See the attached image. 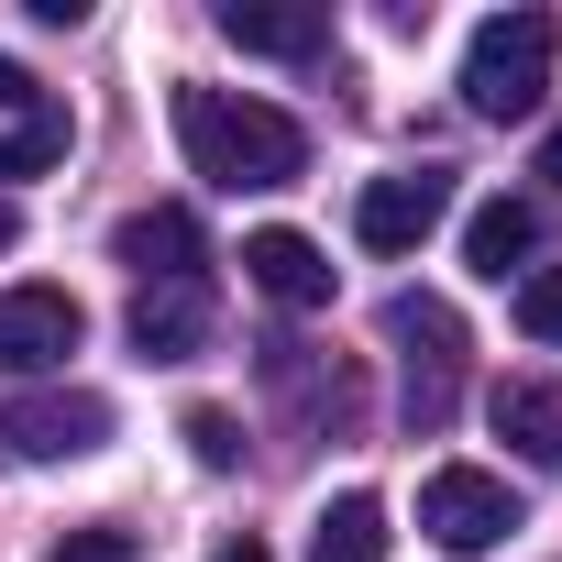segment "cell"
<instances>
[{"mask_svg":"<svg viewBox=\"0 0 562 562\" xmlns=\"http://www.w3.org/2000/svg\"><path fill=\"white\" fill-rule=\"evenodd\" d=\"M177 144L210 188H288L310 166V133L276 111V100H243V89H177Z\"/></svg>","mask_w":562,"mask_h":562,"instance_id":"6da1fadb","label":"cell"},{"mask_svg":"<svg viewBox=\"0 0 562 562\" xmlns=\"http://www.w3.org/2000/svg\"><path fill=\"white\" fill-rule=\"evenodd\" d=\"M551 12H496V23H474V45H463V111L474 122H529L540 111V89H551Z\"/></svg>","mask_w":562,"mask_h":562,"instance_id":"7a4b0ae2","label":"cell"},{"mask_svg":"<svg viewBox=\"0 0 562 562\" xmlns=\"http://www.w3.org/2000/svg\"><path fill=\"white\" fill-rule=\"evenodd\" d=\"M507 529H529L507 474H485V463H430L419 474V540L430 551H496Z\"/></svg>","mask_w":562,"mask_h":562,"instance_id":"3957f363","label":"cell"},{"mask_svg":"<svg viewBox=\"0 0 562 562\" xmlns=\"http://www.w3.org/2000/svg\"><path fill=\"white\" fill-rule=\"evenodd\" d=\"M441 221H452V177L441 166H397V177H375L353 199V243L364 254H419Z\"/></svg>","mask_w":562,"mask_h":562,"instance_id":"277c9868","label":"cell"},{"mask_svg":"<svg viewBox=\"0 0 562 562\" xmlns=\"http://www.w3.org/2000/svg\"><path fill=\"white\" fill-rule=\"evenodd\" d=\"M386 342H408V419L441 430L452 419V364H463V321L441 299H386Z\"/></svg>","mask_w":562,"mask_h":562,"instance_id":"5b68a950","label":"cell"},{"mask_svg":"<svg viewBox=\"0 0 562 562\" xmlns=\"http://www.w3.org/2000/svg\"><path fill=\"white\" fill-rule=\"evenodd\" d=\"M78 342H89V321L67 288H0V364L12 375H56Z\"/></svg>","mask_w":562,"mask_h":562,"instance_id":"8992f818","label":"cell"},{"mask_svg":"<svg viewBox=\"0 0 562 562\" xmlns=\"http://www.w3.org/2000/svg\"><path fill=\"white\" fill-rule=\"evenodd\" d=\"M0 441H12L23 463H78V452H100V441H111V397H89V386L23 397L12 419H0Z\"/></svg>","mask_w":562,"mask_h":562,"instance_id":"52a82bcc","label":"cell"},{"mask_svg":"<svg viewBox=\"0 0 562 562\" xmlns=\"http://www.w3.org/2000/svg\"><path fill=\"white\" fill-rule=\"evenodd\" d=\"M243 276H254L276 310H331V254H321L310 232H288V221L243 232Z\"/></svg>","mask_w":562,"mask_h":562,"instance_id":"ba28073f","label":"cell"},{"mask_svg":"<svg viewBox=\"0 0 562 562\" xmlns=\"http://www.w3.org/2000/svg\"><path fill=\"white\" fill-rule=\"evenodd\" d=\"M111 254L144 276V288H199V221L166 199V210H133L122 232H111Z\"/></svg>","mask_w":562,"mask_h":562,"instance_id":"9c48e42d","label":"cell"},{"mask_svg":"<svg viewBox=\"0 0 562 562\" xmlns=\"http://www.w3.org/2000/svg\"><path fill=\"white\" fill-rule=\"evenodd\" d=\"M529 254H540V210H529V199H474V210H463V265L485 276V288L529 276Z\"/></svg>","mask_w":562,"mask_h":562,"instance_id":"30bf717a","label":"cell"},{"mask_svg":"<svg viewBox=\"0 0 562 562\" xmlns=\"http://www.w3.org/2000/svg\"><path fill=\"white\" fill-rule=\"evenodd\" d=\"M485 419H496L507 452H529L540 474H562V386H551V375H507V386L485 397Z\"/></svg>","mask_w":562,"mask_h":562,"instance_id":"8fae6325","label":"cell"},{"mask_svg":"<svg viewBox=\"0 0 562 562\" xmlns=\"http://www.w3.org/2000/svg\"><path fill=\"white\" fill-rule=\"evenodd\" d=\"M210 342V276H199V288H144L133 299V353L144 364H188Z\"/></svg>","mask_w":562,"mask_h":562,"instance_id":"7c38bea8","label":"cell"},{"mask_svg":"<svg viewBox=\"0 0 562 562\" xmlns=\"http://www.w3.org/2000/svg\"><path fill=\"white\" fill-rule=\"evenodd\" d=\"M221 34L243 56H321L331 45V12H288V0H221Z\"/></svg>","mask_w":562,"mask_h":562,"instance_id":"4fadbf2b","label":"cell"},{"mask_svg":"<svg viewBox=\"0 0 562 562\" xmlns=\"http://www.w3.org/2000/svg\"><path fill=\"white\" fill-rule=\"evenodd\" d=\"M310 562H386V507L375 496H331L310 518Z\"/></svg>","mask_w":562,"mask_h":562,"instance_id":"5bb4252c","label":"cell"},{"mask_svg":"<svg viewBox=\"0 0 562 562\" xmlns=\"http://www.w3.org/2000/svg\"><path fill=\"white\" fill-rule=\"evenodd\" d=\"M67 155V111H45V122H23V133H0V188L12 177H45Z\"/></svg>","mask_w":562,"mask_h":562,"instance_id":"9a60e30c","label":"cell"},{"mask_svg":"<svg viewBox=\"0 0 562 562\" xmlns=\"http://www.w3.org/2000/svg\"><path fill=\"white\" fill-rule=\"evenodd\" d=\"M518 331L529 342H562V265H529L518 276Z\"/></svg>","mask_w":562,"mask_h":562,"instance_id":"2e32d148","label":"cell"},{"mask_svg":"<svg viewBox=\"0 0 562 562\" xmlns=\"http://www.w3.org/2000/svg\"><path fill=\"white\" fill-rule=\"evenodd\" d=\"M188 452H199L210 474H232V463H243V430H232V408H188Z\"/></svg>","mask_w":562,"mask_h":562,"instance_id":"e0dca14e","label":"cell"},{"mask_svg":"<svg viewBox=\"0 0 562 562\" xmlns=\"http://www.w3.org/2000/svg\"><path fill=\"white\" fill-rule=\"evenodd\" d=\"M45 562H144V540H133V529H111V518H100V529H67V540H56V551H45Z\"/></svg>","mask_w":562,"mask_h":562,"instance_id":"ac0fdd59","label":"cell"},{"mask_svg":"<svg viewBox=\"0 0 562 562\" xmlns=\"http://www.w3.org/2000/svg\"><path fill=\"white\" fill-rule=\"evenodd\" d=\"M0 111H23V122H45V111H56V100H45V89H34V67H12V56H0Z\"/></svg>","mask_w":562,"mask_h":562,"instance_id":"d6986e66","label":"cell"},{"mask_svg":"<svg viewBox=\"0 0 562 562\" xmlns=\"http://www.w3.org/2000/svg\"><path fill=\"white\" fill-rule=\"evenodd\" d=\"M210 562H276V551H265V540H254V529H243V540H221V551H210Z\"/></svg>","mask_w":562,"mask_h":562,"instance_id":"ffe728a7","label":"cell"},{"mask_svg":"<svg viewBox=\"0 0 562 562\" xmlns=\"http://www.w3.org/2000/svg\"><path fill=\"white\" fill-rule=\"evenodd\" d=\"M540 177H551V188H562V122H551V133H540Z\"/></svg>","mask_w":562,"mask_h":562,"instance_id":"44dd1931","label":"cell"},{"mask_svg":"<svg viewBox=\"0 0 562 562\" xmlns=\"http://www.w3.org/2000/svg\"><path fill=\"white\" fill-rule=\"evenodd\" d=\"M12 232H23V210H12V199H0V243H12Z\"/></svg>","mask_w":562,"mask_h":562,"instance_id":"7402d4cb","label":"cell"}]
</instances>
